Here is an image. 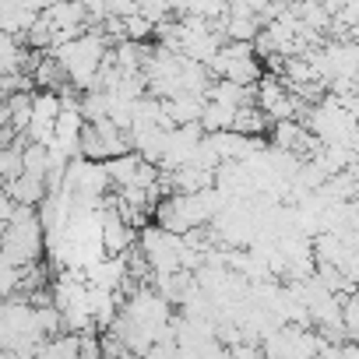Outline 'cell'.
Segmentation results:
<instances>
[{
  "instance_id": "cell-2",
  "label": "cell",
  "mask_w": 359,
  "mask_h": 359,
  "mask_svg": "<svg viewBox=\"0 0 359 359\" xmlns=\"http://www.w3.org/2000/svg\"><path fill=\"white\" fill-rule=\"evenodd\" d=\"M348 341H355V345H359V327H352V331H348Z\"/></svg>"
},
{
  "instance_id": "cell-1",
  "label": "cell",
  "mask_w": 359,
  "mask_h": 359,
  "mask_svg": "<svg viewBox=\"0 0 359 359\" xmlns=\"http://www.w3.org/2000/svg\"><path fill=\"white\" fill-rule=\"evenodd\" d=\"M229 359H264V352L254 348L250 341H233L229 345Z\"/></svg>"
},
{
  "instance_id": "cell-3",
  "label": "cell",
  "mask_w": 359,
  "mask_h": 359,
  "mask_svg": "<svg viewBox=\"0 0 359 359\" xmlns=\"http://www.w3.org/2000/svg\"><path fill=\"white\" fill-rule=\"evenodd\" d=\"M355 292H359V282H355Z\"/></svg>"
}]
</instances>
